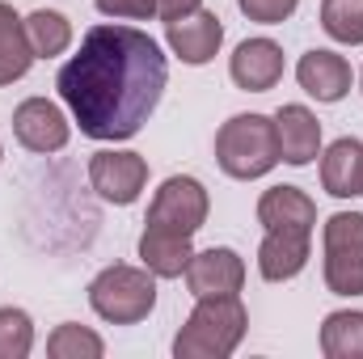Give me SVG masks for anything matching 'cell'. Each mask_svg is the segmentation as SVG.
I'll return each instance as SVG.
<instances>
[{
	"instance_id": "cell-1",
	"label": "cell",
	"mask_w": 363,
	"mask_h": 359,
	"mask_svg": "<svg viewBox=\"0 0 363 359\" xmlns=\"http://www.w3.org/2000/svg\"><path fill=\"white\" fill-rule=\"evenodd\" d=\"M169 81L161 47L135 26H93L55 89L89 140H131Z\"/></svg>"
},
{
	"instance_id": "cell-2",
	"label": "cell",
	"mask_w": 363,
	"mask_h": 359,
	"mask_svg": "<svg viewBox=\"0 0 363 359\" xmlns=\"http://www.w3.org/2000/svg\"><path fill=\"white\" fill-rule=\"evenodd\" d=\"M245 304L237 296H199L190 321L174 338L178 359H228L245 338Z\"/></svg>"
},
{
	"instance_id": "cell-3",
	"label": "cell",
	"mask_w": 363,
	"mask_h": 359,
	"mask_svg": "<svg viewBox=\"0 0 363 359\" xmlns=\"http://www.w3.org/2000/svg\"><path fill=\"white\" fill-rule=\"evenodd\" d=\"M216 161L228 178H262L279 165V131L267 114H237L216 136Z\"/></svg>"
},
{
	"instance_id": "cell-4",
	"label": "cell",
	"mask_w": 363,
	"mask_h": 359,
	"mask_svg": "<svg viewBox=\"0 0 363 359\" xmlns=\"http://www.w3.org/2000/svg\"><path fill=\"white\" fill-rule=\"evenodd\" d=\"M89 304L97 317H106L114 326L144 321L157 304V279L148 267H106L89 283Z\"/></svg>"
},
{
	"instance_id": "cell-5",
	"label": "cell",
	"mask_w": 363,
	"mask_h": 359,
	"mask_svg": "<svg viewBox=\"0 0 363 359\" xmlns=\"http://www.w3.org/2000/svg\"><path fill=\"white\" fill-rule=\"evenodd\" d=\"M325 287L334 296H363V216L338 211L325 220Z\"/></svg>"
},
{
	"instance_id": "cell-6",
	"label": "cell",
	"mask_w": 363,
	"mask_h": 359,
	"mask_svg": "<svg viewBox=\"0 0 363 359\" xmlns=\"http://www.w3.org/2000/svg\"><path fill=\"white\" fill-rule=\"evenodd\" d=\"M207 220V190L203 182L194 178H165L152 207H148V220L144 224H157V228H169L178 237H194Z\"/></svg>"
},
{
	"instance_id": "cell-7",
	"label": "cell",
	"mask_w": 363,
	"mask_h": 359,
	"mask_svg": "<svg viewBox=\"0 0 363 359\" xmlns=\"http://www.w3.org/2000/svg\"><path fill=\"white\" fill-rule=\"evenodd\" d=\"M89 182L106 203H135L144 182H148V161L140 153H97L89 161Z\"/></svg>"
},
{
	"instance_id": "cell-8",
	"label": "cell",
	"mask_w": 363,
	"mask_h": 359,
	"mask_svg": "<svg viewBox=\"0 0 363 359\" xmlns=\"http://www.w3.org/2000/svg\"><path fill=\"white\" fill-rule=\"evenodd\" d=\"M13 131L30 153H60L68 144V118L55 101L30 97L13 110Z\"/></svg>"
},
{
	"instance_id": "cell-9",
	"label": "cell",
	"mask_w": 363,
	"mask_h": 359,
	"mask_svg": "<svg viewBox=\"0 0 363 359\" xmlns=\"http://www.w3.org/2000/svg\"><path fill=\"white\" fill-rule=\"evenodd\" d=\"M186 283H190L194 296H237L241 283H245V263H241L237 250L211 245L203 254H190Z\"/></svg>"
},
{
	"instance_id": "cell-10",
	"label": "cell",
	"mask_w": 363,
	"mask_h": 359,
	"mask_svg": "<svg viewBox=\"0 0 363 359\" xmlns=\"http://www.w3.org/2000/svg\"><path fill=\"white\" fill-rule=\"evenodd\" d=\"M165 38H169V47H174V55H178L182 64L199 68V64H207L220 51L224 26H220L216 13H186L178 21H165Z\"/></svg>"
},
{
	"instance_id": "cell-11",
	"label": "cell",
	"mask_w": 363,
	"mask_h": 359,
	"mask_svg": "<svg viewBox=\"0 0 363 359\" xmlns=\"http://www.w3.org/2000/svg\"><path fill=\"white\" fill-rule=\"evenodd\" d=\"M228 72H233V81H237L241 89L267 93V89H274L279 77H283V51H279V43H271V38H250V43L237 47Z\"/></svg>"
},
{
	"instance_id": "cell-12",
	"label": "cell",
	"mask_w": 363,
	"mask_h": 359,
	"mask_svg": "<svg viewBox=\"0 0 363 359\" xmlns=\"http://www.w3.org/2000/svg\"><path fill=\"white\" fill-rule=\"evenodd\" d=\"M296 81L317 101H342L351 93V64L334 51H308L296 64Z\"/></svg>"
},
{
	"instance_id": "cell-13",
	"label": "cell",
	"mask_w": 363,
	"mask_h": 359,
	"mask_svg": "<svg viewBox=\"0 0 363 359\" xmlns=\"http://www.w3.org/2000/svg\"><path fill=\"white\" fill-rule=\"evenodd\" d=\"M274 131H279V161L287 165H308L321 148V123L308 106H283L274 114Z\"/></svg>"
},
{
	"instance_id": "cell-14",
	"label": "cell",
	"mask_w": 363,
	"mask_h": 359,
	"mask_svg": "<svg viewBox=\"0 0 363 359\" xmlns=\"http://www.w3.org/2000/svg\"><path fill=\"white\" fill-rule=\"evenodd\" d=\"M258 220L267 228H287V233H313L317 224V203L300 186H271L258 199Z\"/></svg>"
},
{
	"instance_id": "cell-15",
	"label": "cell",
	"mask_w": 363,
	"mask_h": 359,
	"mask_svg": "<svg viewBox=\"0 0 363 359\" xmlns=\"http://www.w3.org/2000/svg\"><path fill=\"white\" fill-rule=\"evenodd\" d=\"M308 263V233H287V228H267L262 250H258V270L262 279L283 283L296 279Z\"/></svg>"
},
{
	"instance_id": "cell-16",
	"label": "cell",
	"mask_w": 363,
	"mask_h": 359,
	"mask_svg": "<svg viewBox=\"0 0 363 359\" xmlns=\"http://www.w3.org/2000/svg\"><path fill=\"white\" fill-rule=\"evenodd\" d=\"M321 186L334 194V199H351L363 190V144L342 136L325 148L321 157Z\"/></svg>"
},
{
	"instance_id": "cell-17",
	"label": "cell",
	"mask_w": 363,
	"mask_h": 359,
	"mask_svg": "<svg viewBox=\"0 0 363 359\" xmlns=\"http://www.w3.org/2000/svg\"><path fill=\"white\" fill-rule=\"evenodd\" d=\"M190 254H194V250H190V237H178V233H169V228L148 224L144 237H140V258H144V267L152 270V275H161V279L186 275Z\"/></svg>"
},
{
	"instance_id": "cell-18",
	"label": "cell",
	"mask_w": 363,
	"mask_h": 359,
	"mask_svg": "<svg viewBox=\"0 0 363 359\" xmlns=\"http://www.w3.org/2000/svg\"><path fill=\"white\" fill-rule=\"evenodd\" d=\"M30 64H34V47L26 38V21L9 4H0V85L21 81Z\"/></svg>"
},
{
	"instance_id": "cell-19",
	"label": "cell",
	"mask_w": 363,
	"mask_h": 359,
	"mask_svg": "<svg viewBox=\"0 0 363 359\" xmlns=\"http://www.w3.org/2000/svg\"><path fill=\"white\" fill-rule=\"evenodd\" d=\"M26 38H30V47H34V55L51 60V55H64V51H68V43H72V26H68L64 13H55V9H38V13L26 17Z\"/></svg>"
},
{
	"instance_id": "cell-20",
	"label": "cell",
	"mask_w": 363,
	"mask_h": 359,
	"mask_svg": "<svg viewBox=\"0 0 363 359\" xmlns=\"http://www.w3.org/2000/svg\"><path fill=\"white\" fill-rule=\"evenodd\" d=\"M321 351L330 359H363V313H330L321 326Z\"/></svg>"
},
{
	"instance_id": "cell-21",
	"label": "cell",
	"mask_w": 363,
	"mask_h": 359,
	"mask_svg": "<svg viewBox=\"0 0 363 359\" xmlns=\"http://www.w3.org/2000/svg\"><path fill=\"white\" fill-rule=\"evenodd\" d=\"M321 26L338 43H363V0H321Z\"/></svg>"
},
{
	"instance_id": "cell-22",
	"label": "cell",
	"mask_w": 363,
	"mask_h": 359,
	"mask_svg": "<svg viewBox=\"0 0 363 359\" xmlns=\"http://www.w3.org/2000/svg\"><path fill=\"white\" fill-rule=\"evenodd\" d=\"M101 351H106V343L85 326H60L47 338V355L51 359H101Z\"/></svg>"
},
{
	"instance_id": "cell-23",
	"label": "cell",
	"mask_w": 363,
	"mask_h": 359,
	"mask_svg": "<svg viewBox=\"0 0 363 359\" xmlns=\"http://www.w3.org/2000/svg\"><path fill=\"white\" fill-rule=\"evenodd\" d=\"M30 347H34L30 313H21V309H0V359H26Z\"/></svg>"
},
{
	"instance_id": "cell-24",
	"label": "cell",
	"mask_w": 363,
	"mask_h": 359,
	"mask_svg": "<svg viewBox=\"0 0 363 359\" xmlns=\"http://www.w3.org/2000/svg\"><path fill=\"white\" fill-rule=\"evenodd\" d=\"M237 4H241V13H245L250 21L279 26V21H287V17L296 13V4H300V0H237Z\"/></svg>"
},
{
	"instance_id": "cell-25",
	"label": "cell",
	"mask_w": 363,
	"mask_h": 359,
	"mask_svg": "<svg viewBox=\"0 0 363 359\" xmlns=\"http://www.w3.org/2000/svg\"><path fill=\"white\" fill-rule=\"evenodd\" d=\"M106 17H127V21H148L157 13V0H97Z\"/></svg>"
},
{
	"instance_id": "cell-26",
	"label": "cell",
	"mask_w": 363,
	"mask_h": 359,
	"mask_svg": "<svg viewBox=\"0 0 363 359\" xmlns=\"http://www.w3.org/2000/svg\"><path fill=\"white\" fill-rule=\"evenodd\" d=\"M199 4H203V0H157V13H161L165 21H178L186 13H199Z\"/></svg>"
},
{
	"instance_id": "cell-27",
	"label": "cell",
	"mask_w": 363,
	"mask_h": 359,
	"mask_svg": "<svg viewBox=\"0 0 363 359\" xmlns=\"http://www.w3.org/2000/svg\"><path fill=\"white\" fill-rule=\"evenodd\" d=\"M359 81H363V77H359Z\"/></svg>"
},
{
	"instance_id": "cell-28",
	"label": "cell",
	"mask_w": 363,
	"mask_h": 359,
	"mask_svg": "<svg viewBox=\"0 0 363 359\" xmlns=\"http://www.w3.org/2000/svg\"><path fill=\"white\" fill-rule=\"evenodd\" d=\"M359 194H363V190H359Z\"/></svg>"
}]
</instances>
